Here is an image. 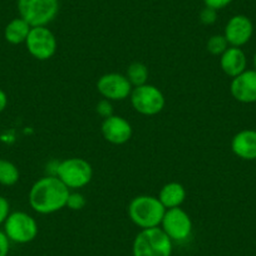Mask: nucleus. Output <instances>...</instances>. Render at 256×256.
<instances>
[{"mask_svg": "<svg viewBox=\"0 0 256 256\" xmlns=\"http://www.w3.org/2000/svg\"><path fill=\"white\" fill-rule=\"evenodd\" d=\"M70 194V188L58 177L49 174L34 182L29 191V204L36 212L49 215L66 208Z\"/></svg>", "mask_w": 256, "mask_h": 256, "instance_id": "obj_1", "label": "nucleus"}, {"mask_svg": "<svg viewBox=\"0 0 256 256\" xmlns=\"http://www.w3.org/2000/svg\"><path fill=\"white\" fill-rule=\"evenodd\" d=\"M148 68L146 64L141 63V62H134L130 64L127 72H126V77L134 88L146 84L148 80Z\"/></svg>", "mask_w": 256, "mask_h": 256, "instance_id": "obj_18", "label": "nucleus"}, {"mask_svg": "<svg viewBox=\"0 0 256 256\" xmlns=\"http://www.w3.org/2000/svg\"><path fill=\"white\" fill-rule=\"evenodd\" d=\"M200 20L205 26H212L218 20V10L205 6L200 13Z\"/></svg>", "mask_w": 256, "mask_h": 256, "instance_id": "obj_23", "label": "nucleus"}, {"mask_svg": "<svg viewBox=\"0 0 256 256\" xmlns=\"http://www.w3.org/2000/svg\"><path fill=\"white\" fill-rule=\"evenodd\" d=\"M228 48V40H226L225 36H220V34H216V36H211L208 40V44H206V49L212 56H221Z\"/></svg>", "mask_w": 256, "mask_h": 256, "instance_id": "obj_20", "label": "nucleus"}, {"mask_svg": "<svg viewBox=\"0 0 256 256\" xmlns=\"http://www.w3.org/2000/svg\"><path fill=\"white\" fill-rule=\"evenodd\" d=\"M8 106V96L3 90H0V113L3 112Z\"/></svg>", "mask_w": 256, "mask_h": 256, "instance_id": "obj_27", "label": "nucleus"}, {"mask_svg": "<svg viewBox=\"0 0 256 256\" xmlns=\"http://www.w3.org/2000/svg\"><path fill=\"white\" fill-rule=\"evenodd\" d=\"M186 198V190L178 182H168L161 188L158 194V200L166 210L174 208H181Z\"/></svg>", "mask_w": 256, "mask_h": 256, "instance_id": "obj_16", "label": "nucleus"}, {"mask_svg": "<svg viewBox=\"0 0 256 256\" xmlns=\"http://www.w3.org/2000/svg\"><path fill=\"white\" fill-rule=\"evenodd\" d=\"M134 256H171L172 240L161 228H144L132 245Z\"/></svg>", "mask_w": 256, "mask_h": 256, "instance_id": "obj_3", "label": "nucleus"}, {"mask_svg": "<svg viewBox=\"0 0 256 256\" xmlns=\"http://www.w3.org/2000/svg\"><path fill=\"white\" fill-rule=\"evenodd\" d=\"M54 176L70 190H78L90 184L93 177V168L84 158L72 157L56 164Z\"/></svg>", "mask_w": 256, "mask_h": 256, "instance_id": "obj_4", "label": "nucleus"}, {"mask_svg": "<svg viewBox=\"0 0 256 256\" xmlns=\"http://www.w3.org/2000/svg\"><path fill=\"white\" fill-rule=\"evenodd\" d=\"M30 29L32 26L23 18H16L9 22L8 26L4 29V38L8 43L14 44V46L26 43Z\"/></svg>", "mask_w": 256, "mask_h": 256, "instance_id": "obj_17", "label": "nucleus"}, {"mask_svg": "<svg viewBox=\"0 0 256 256\" xmlns=\"http://www.w3.org/2000/svg\"><path fill=\"white\" fill-rule=\"evenodd\" d=\"M9 215H10V204L4 196H0V225H4Z\"/></svg>", "mask_w": 256, "mask_h": 256, "instance_id": "obj_24", "label": "nucleus"}, {"mask_svg": "<svg viewBox=\"0 0 256 256\" xmlns=\"http://www.w3.org/2000/svg\"><path fill=\"white\" fill-rule=\"evenodd\" d=\"M127 211L132 222L144 230V228H158L166 212V208L156 196L140 195L132 198Z\"/></svg>", "mask_w": 256, "mask_h": 256, "instance_id": "obj_2", "label": "nucleus"}, {"mask_svg": "<svg viewBox=\"0 0 256 256\" xmlns=\"http://www.w3.org/2000/svg\"><path fill=\"white\" fill-rule=\"evenodd\" d=\"M26 50L38 60H48L58 49L56 36L46 26H33L26 40Z\"/></svg>", "mask_w": 256, "mask_h": 256, "instance_id": "obj_8", "label": "nucleus"}, {"mask_svg": "<svg viewBox=\"0 0 256 256\" xmlns=\"http://www.w3.org/2000/svg\"><path fill=\"white\" fill-rule=\"evenodd\" d=\"M10 248V240L4 231L0 230V256H8Z\"/></svg>", "mask_w": 256, "mask_h": 256, "instance_id": "obj_26", "label": "nucleus"}, {"mask_svg": "<svg viewBox=\"0 0 256 256\" xmlns=\"http://www.w3.org/2000/svg\"><path fill=\"white\" fill-rule=\"evenodd\" d=\"M252 33V22L245 16H235L226 24L224 36L228 40V46L240 48L250 40Z\"/></svg>", "mask_w": 256, "mask_h": 256, "instance_id": "obj_12", "label": "nucleus"}, {"mask_svg": "<svg viewBox=\"0 0 256 256\" xmlns=\"http://www.w3.org/2000/svg\"><path fill=\"white\" fill-rule=\"evenodd\" d=\"M96 112H97L98 116H100L103 120L113 116V106L112 103H110V100H106V98L100 100V102L97 103V106H96Z\"/></svg>", "mask_w": 256, "mask_h": 256, "instance_id": "obj_22", "label": "nucleus"}, {"mask_svg": "<svg viewBox=\"0 0 256 256\" xmlns=\"http://www.w3.org/2000/svg\"><path fill=\"white\" fill-rule=\"evenodd\" d=\"M86 205H87V200H86L84 195H82L80 192H70L66 208L72 211H80L84 208Z\"/></svg>", "mask_w": 256, "mask_h": 256, "instance_id": "obj_21", "label": "nucleus"}, {"mask_svg": "<svg viewBox=\"0 0 256 256\" xmlns=\"http://www.w3.org/2000/svg\"><path fill=\"white\" fill-rule=\"evenodd\" d=\"M103 138L112 144H124L131 140L134 130L131 123L120 116L104 118L100 126Z\"/></svg>", "mask_w": 256, "mask_h": 256, "instance_id": "obj_11", "label": "nucleus"}, {"mask_svg": "<svg viewBox=\"0 0 256 256\" xmlns=\"http://www.w3.org/2000/svg\"><path fill=\"white\" fill-rule=\"evenodd\" d=\"M132 84L126 74L107 73L103 74L97 82V90L103 98L108 100H124L131 96Z\"/></svg>", "mask_w": 256, "mask_h": 256, "instance_id": "obj_10", "label": "nucleus"}, {"mask_svg": "<svg viewBox=\"0 0 256 256\" xmlns=\"http://www.w3.org/2000/svg\"><path fill=\"white\" fill-rule=\"evenodd\" d=\"M246 56L238 46H228L220 58V67L226 76L231 78L238 77L246 70Z\"/></svg>", "mask_w": 256, "mask_h": 256, "instance_id": "obj_15", "label": "nucleus"}, {"mask_svg": "<svg viewBox=\"0 0 256 256\" xmlns=\"http://www.w3.org/2000/svg\"><path fill=\"white\" fill-rule=\"evenodd\" d=\"M204 3L208 8H212L215 10H220V9L226 8L228 4L232 3V0H204Z\"/></svg>", "mask_w": 256, "mask_h": 256, "instance_id": "obj_25", "label": "nucleus"}, {"mask_svg": "<svg viewBox=\"0 0 256 256\" xmlns=\"http://www.w3.org/2000/svg\"><path fill=\"white\" fill-rule=\"evenodd\" d=\"M19 170L13 162L8 160H0V184L13 186L19 181Z\"/></svg>", "mask_w": 256, "mask_h": 256, "instance_id": "obj_19", "label": "nucleus"}, {"mask_svg": "<svg viewBox=\"0 0 256 256\" xmlns=\"http://www.w3.org/2000/svg\"><path fill=\"white\" fill-rule=\"evenodd\" d=\"M131 104L136 112L144 116H156L164 108V96L156 86L146 84L132 90Z\"/></svg>", "mask_w": 256, "mask_h": 256, "instance_id": "obj_7", "label": "nucleus"}, {"mask_svg": "<svg viewBox=\"0 0 256 256\" xmlns=\"http://www.w3.org/2000/svg\"><path fill=\"white\" fill-rule=\"evenodd\" d=\"M230 92L238 102H256V70H245L238 77L232 78Z\"/></svg>", "mask_w": 256, "mask_h": 256, "instance_id": "obj_13", "label": "nucleus"}, {"mask_svg": "<svg viewBox=\"0 0 256 256\" xmlns=\"http://www.w3.org/2000/svg\"><path fill=\"white\" fill-rule=\"evenodd\" d=\"M231 150L238 158L245 161L256 160V131L244 130L236 134L231 141Z\"/></svg>", "mask_w": 256, "mask_h": 256, "instance_id": "obj_14", "label": "nucleus"}, {"mask_svg": "<svg viewBox=\"0 0 256 256\" xmlns=\"http://www.w3.org/2000/svg\"><path fill=\"white\" fill-rule=\"evenodd\" d=\"M18 10L29 26H46L59 12L58 0H18Z\"/></svg>", "mask_w": 256, "mask_h": 256, "instance_id": "obj_5", "label": "nucleus"}, {"mask_svg": "<svg viewBox=\"0 0 256 256\" xmlns=\"http://www.w3.org/2000/svg\"><path fill=\"white\" fill-rule=\"evenodd\" d=\"M38 224L36 218L23 211H16L4 222V232L16 244L32 242L38 236Z\"/></svg>", "mask_w": 256, "mask_h": 256, "instance_id": "obj_6", "label": "nucleus"}, {"mask_svg": "<svg viewBox=\"0 0 256 256\" xmlns=\"http://www.w3.org/2000/svg\"><path fill=\"white\" fill-rule=\"evenodd\" d=\"M254 67H255V70H256V52H255V54H254Z\"/></svg>", "mask_w": 256, "mask_h": 256, "instance_id": "obj_28", "label": "nucleus"}, {"mask_svg": "<svg viewBox=\"0 0 256 256\" xmlns=\"http://www.w3.org/2000/svg\"><path fill=\"white\" fill-rule=\"evenodd\" d=\"M162 230L172 241L184 242L192 234V220L181 208H168L162 218Z\"/></svg>", "mask_w": 256, "mask_h": 256, "instance_id": "obj_9", "label": "nucleus"}]
</instances>
